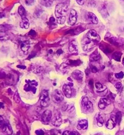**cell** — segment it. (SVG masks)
<instances>
[{"instance_id":"obj_36","label":"cell","mask_w":124,"mask_h":135,"mask_svg":"<svg viewBox=\"0 0 124 135\" xmlns=\"http://www.w3.org/2000/svg\"><path fill=\"white\" fill-rule=\"evenodd\" d=\"M69 64L73 66H77L81 64V61L80 60H77V61H72V60H69Z\"/></svg>"},{"instance_id":"obj_3","label":"cell","mask_w":124,"mask_h":135,"mask_svg":"<svg viewBox=\"0 0 124 135\" xmlns=\"http://www.w3.org/2000/svg\"><path fill=\"white\" fill-rule=\"evenodd\" d=\"M0 129L2 132L6 135H11L12 130L8 123L6 122L3 118L0 116Z\"/></svg>"},{"instance_id":"obj_24","label":"cell","mask_w":124,"mask_h":135,"mask_svg":"<svg viewBox=\"0 0 124 135\" xmlns=\"http://www.w3.org/2000/svg\"><path fill=\"white\" fill-rule=\"evenodd\" d=\"M122 55V53L121 52L116 51L112 54V57L115 61H120L121 60V56Z\"/></svg>"},{"instance_id":"obj_21","label":"cell","mask_w":124,"mask_h":135,"mask_svg":"<svg viewBox=\"0 0 124 135\" xmlns=\"http://www.w3.org/2000/svg\"><path fill=\"white\" fill-rule=\"evenodd\" d=\"M101 57V56L99 53L98 50H96L90 56V61L91 62L92 61H98L99 59Z\"/></svg>"},{"instance_id":"obj_13","label":"cell","mask_w":124,"mask_h":135,"mask_svg":"<svg viewBox=\"0 0 124 135\" xmlns=\"http://www.w3.org/2000/svg\"><path fill=\"white\" fill-rule=\"evenodd\" d=\"M116 124L115 116L111 115L110 119H109L106 123V126L109 129H112Z\"/></svg>"},{"instance_id":"obj_14","label":"cell","mask_w":124,"mask_h":135,"mask_svg":"<svg viewBox=\"0 0 124 135\" xmlns=\"http://www.w3.org/2000/svg\"><path fill=\"white\" fill-rule=\"evenodd\" d=\"M99 47L100 49H101L106 54L111 53L113 51V49L110 45H109L108 44L106 43H104L103 42L100 44Z\"/></svg>"},{"instance_id":"obj_27","label":"cell","mask_w":124,"mask_h":135,"mask_svg":"<svg viewBox=\"0 0 124 135\" xmlns=\"http://www.w3.org/2000/svg\"><path fill=\"white\" fill-rule=\"evenodd\" d=\"M53 3V1H48V0H45V1H40V3L42 5L44 6L45 7H50L51 6Z\"/></svg>"},{"instance_id":"obj_46","label":"cell","mask_w":124,"mask_h":135,"mask_svg":"<svg viewBox=\"0 0 124 135\" xmlns=\"http://www.w3.org/2000/svg\"><path fill=\"white\" fill-rule=\"evenodd\" d=\"M17 68H19L20 69H25L26 67L25 66H24V65H17Z\"/></svg>"},{"instance_id":"obj_42","label":"cell","mask_w":124,"mask_h":135,"mask_svg":"<svg viewBox=\"0 0 124 135\" xmlns=\"http://www.w3.org/2000/svg\"><path fill=\"white\" fill-rule=\"evenodd\" d=\"M29 35L32 36H35L36 35V32H35V30H31L29 32Z\"/></svg>"},{"instance_id":"obj_2","label":"cell","mask_w":124,"mask_h":135,"mask_svg":"<svg viewBox=\"0 0 124 135\" xmlns=\"http://www.w3.org/2000/svg\"><path fill=\"white\" fill-rule=\"evenodd\" d=\"M26 84L24 86V90L26 92H32L33 94H35L38 86V83L35 80H26Z\"/></svg>"},{"instance_id":"obj_12","label":"cell","mask_w":124,"mask_h":135,"mask_svg":"<svg viewBox=\"0 0 124 135\" xmlns=\"http://www.w3.org/2000/svg\"><path fill=\"white\" fill-rule=\"evenodd\" d=\"M62 119L60 114H55L52 119L51 123L55 127H59L62 124Z\"/></svg>"},{"instance_id":"obj_45","label":"cell","mask_w":124,"mask_h":135,"mask_svg":"<svg viewBox=\"0 0 124 135\" xmlns=\"http://www.w3.org/2000/svg\"><path fill=\"white\" fill-rule=\"evenodd\" d=\"M76 2L77 3H78L79 5H80V6H83V4H84V1H78V0H77Z\"/></svg>"},{"instance_id":"obj_31","label":"cell","mask_w":124,"mask_h":135,"mask_svg":"<svg viewBox=\"0 0 124 135\" xmlns=\"http://www.w3.org/2000/svg\"><path fill=\"white\" fill-rule=\"evenodd\" d=\"M10 28V27L8 25H0V32H6Z\"/></svg>"},{"instance_id":"obj_39","label":"cell","mask_w":124,"mask_h":135,"mask_svg":"<svg viewBox=\"0 0 124 135\" xmlns=\"http://www.w3.org/2000/svg\"><path fill=\"white\" fill-rule=\"evenodd\" d=\"M34 1H32V0H30V1H25V3L27 6H32V4H33L34 3Z\"/></svg>"},{"instance_id":"obj_44","label":"cell","mask_w":124,"mask_h":135,"mask_svg":"<svg viewBox=\"0 0 124 135\" xmlns=\"http://www.w3.org/2000/svg\"><path fill=\"white\" fill-rule=\"evenodd\" d=\"M93 83H94V81L92 80H91L89 81V85L92 88H93V87H94V84H93Z\"/></svg>"},{"instance_id":"obj_50","label":"cell","mask_w":124,"mask_h":135,"mask_svg":"<svg viewBox=\"0 0 124 135\" xmlns=\"http://www.w3.org/2000/svg\"><path fill=\"white\" fill-rule=\"evenodd\" d=\"M123 64L124 65V58H123Z\"/></svg>"},{"instance_id":"obj_43","label":"cell","mask_w":124,"mask_h":135,"mask_svg":"<svg viewBox=\"0 0 124 135\" xmlns=\"http://www.w3.org/2000/svg\"><path fill=\"white\" fill-rule=\"evenodd\" d=\"M7 75L3 72H0V78H4L6 77Z\"/></svg>"},{"instance_id":"obj_22","label":"cell","mask_w":124,"mask_h":135,"mask_svg":"<svg viewBox=\"0 0 124 135\" xmlns=\"http://www.w3.org/2000/svg\"><path fill=\"white\" fill-rule=\"evenodd\" d=\"M20 27L22 29H28L30 27V23L29 20L26 18L22 19V21L20 23Z\"/></svg>"},{"instance_id":"obj_35","label":"cell","mask_w":124,"mask_h":135,"mask_svg":"<svg viewBox=\"0 0 124 135\" xmlns=\"http://www.w3.org/2000/svg\"><path fill=\"white\" fill-rule=\"evenodd\" d=\"M6 78H7V82L8 84H11L13 83L14 77L13 75H11V74H8Z\"/></svg>"},{"instance_id":"obj_1","label":"cell","mask_w":124,"mask_h":135,"mask_svg":"<svg viewBox=\"0 0 124 135\" xmlns=\"http://www.w3.org/2000/svg\"><path fill=\"white\" fill-rule=\"evenodd\" d=\"M68 9L67 4L64 3H58L55 7V14L57 22L60 25H63L66 21V15Z\"/></svg>"},{"instance_id":"obj_30","label":"cell","mask_w":124,"mask_h":135,"mask_svg":"<svg viewBox=\"0 0 124 135\" xmlns=\"http://www.w3.org/2000/svg\"><path fill=\"white\" fill-rule=\"evenodd\" d=\"M122 118V113L120 111H118L116 113L115 115V119L116 123H117L118 125H120Z\"/></svg>"},{"instance_id":"obj_4","label":"cell","mask_w":124,"mask_h":135,"mask_svg":"<svg viewBox=\"0 0 124 135\" xmlns=\"http://www.w3.org/2000/svg\"><path fill=\"white\" fill-rule=\"evenodd\" d=\"M82 106L83 109L86 113H91L93 111V105L87 97H83L82 99Z\"/></svg>"},{"instance_id":"obj_38","label":"cell","mask_w":124,"mask_h":135,"mask_svg":"<svg viewBox=\"0 0 124 135\" xmlns=\"http://www.w3.org/2000/svg\"><path fill=\"white\" fill-rule=\"evenodd\" d=\"M35 134L37 135H44L45 133L42 130H37L35 131Z\"/></svg>"},{"instance_id":"obj_15","label":"cell","mask_w":124,"mask_h":135,"mask_svg":"<svg viewBox=\"0 0 124 135\" xmlns=\"http://www.w3.org/2000/svg\"><path fill=\"white\" fill-rule=\"evenodd\" d=\"M111 103V100L106 98H102L99 100V108L100 109H104L106 108V107L110 104Z\"/></svg>"},{"instance_id":"obj_7","label":"cell","mask_w":124,"mask_h":135,"mask_svg":"<svg viewBox=\"0 0 124 135\" xmlns=\"http://www.w3.org/2000/svg\"><path fill=\"white\" fill-rule=\"evenodd\" d=\"M51 97L53 102L55 103H61L64 99V95L59 89L54 90L52 93Z\"/></svg>"},{"instance_id":"obj_49","label":"cell","mask_w":124,"mask_h":135,"mask_svg":"<svg viewBox=\"0 0 124 135\" xmlns=\"http://www.w3.org/2000/svg\"><path fill=\"white\" fill-rule=\"evenodd\" d=\"M4 108V105L2 103H0V108Z\"/></svg>"},{"instance_id":"obj_17","label":"cell","mask_w":124,"mask_h":135,"mask_svg":"<svg viewBox=\"0 0 124 135\" xmlns=\"http://www.w3.org/2000/svg\"><path fill=\"white\" fill-rule=\"evenodd\" d=\"M30 48V45L28 41H24L21 42L20 49L25 54H28V51Z\"/></svg>"},{"instance_id":"obj_48","label":"cell","mask_w":124,"mask_h":135,"mask_svg":"<svg viewBox=\"0 0 124 135\" xmlns=\"http://www.w3.org/2000/svg\"><path fill=\"white\" fill-rule=\"evenodd\" d=\"M5 16V14L4 13H0V18H2Z\"/></svg>"},{"instance_id":"obj_32","label":"cell","mask_w":124,"mask_h":135,"mask_svg":"<svg viewBox=\"0 0 124 135\" xmlns=\"http://www.w3.org/2000/svg\"><path fill=\"white\" fill-rule=\"evenodd\" d=\"M9 38L8 35L5 33V32H0V40L6 41Z\"/></svg>"},{"instance_id":"obj_26","label":"cell","mask_w":124,"mask_h":135,"mask_svg":"<svg viewBox=\"0 0 124 135\" xmlns=\"http://www.w3.org/2000/svg\"><path fill=\"white\" fill-rule=\"evenodd\" d=\"M96 120L97 122V125L99 126V127H101L103 126V123H104V120L103 119L102 117L100 115L98 114V116L96 118Z\"/></svg>"},{"instance_id":"obj_25","label":"cell","mask_w":124,"mask_h":135,"mask_svg":"<svg viewBox=\"0 0 124 135\" xmlns=\"http://www.w3.org/2000/svg\"><path fill=\"white\" fill-rule=\"evenodd\" d=\"M48 25L50 26V27L51 29H53L57 27L56 21L53 17H51L50 18V20L48 21Z\"/></svg>"},{"instance_id":"obj_28","label":"cell","mask_w":124,"mask_h":135,"mask_svg":"<svg viewBox=\"0 0 124 135\" xmlns=\"http://www.w3.org/2000/svg\"><path fill=\"white\" fill-rule=\"evenodd\" d=\"M105 39L107 40H108V42H111V44H113V45H119L118 42H117V41H116V40L115 39V38L113 37H107V36H106V38H105Z\"/></svg>"},{"instance_id":"obj_37","label":"cell","mask_w":124,"mask_h":135,"mask_svg":"<svg viewBox=\"0 0 124 135\" xmlns=\"http://www.w3.org/2000/svg\"><path fill=\"white\" fill-rule=\"evenodd\" d=\"M124 73L123 72H120L119 73H116V74H115V77L117 79H122L124 77Z\"/></svg>"},{"instance_id":"obj_47","label":"cell","mask_w":124,"mask_h":135,"mask_svg":"<svg viewBox=\"0 0 124 135\" xmlns=\"http://www.w3.org/2000/svg\"><path fill=\"white\" fill-rule=\"evenodd\" d=\"M63 53V51L62 50V49H59V50H58L56 52V53L59 55H61Z\"/></svg>"},{"instance_id":"obj_40","label":"cell","mask_w":124,"mask_h":135,"mask_svg":"<svg viewBox=\"0 0 124 135\" xmlns=\"http://www.w3.org/2000/svg\"><path fill=\"white\" fill-rule=\"evenodd\" d=\"M121 86H122V84L120 82L117 83L116 84H115V87L117 89H119L121 88Z\"/></svg>"},{"instance_id":"obj_41","label":"cell","mask_w":124,"mask_h":135,"mask_svg":"<svg viewBox=\"0 0 124 135\" xmlns=\"http://www.w3.org/2000/svg\"><path fill=\"white\" fill-rule=\"evenodd\" d=\"M91 70H92L93 73H96L98 71L97 68H96L95 66H93V65L91 67Z\"/></svg>"},{"instance_id":"obj_18","label":"cell","mask_w":124,"mask_h":135,"mask_svg":"<svg viewBox=\"0 0 124 135\" xmlns=\"http://www.w3.org/2000/svg\"><path fill=\"white\" fill-rule=\"evenodd\" d=\"M88 123L86 119H82L78 122L77 129L78 130H86L88 128Z\"/></svg>"},{"instance_id":"obj_34","label":"cell","mask_w":124,"mask_h":135,"mask_svg":"<svg viewBox=\"0 0 124 135\" xmlns=\"http://www.w3.org/2000/svg\"><path fill=\"white\" fill-rule=\"evenodd\" d=\"M14 100L17 103H19L20 102V98L19 97V94L18 91H16L15 95H14Z\"/></svg>"},{"instance_id":"obj_23","label":"cell","mask_w":124,"mask_h":135,"mask_svg":"<svg viewBox=\"0 0 124 135\" xmlns=\"http://www.w3.org/2000/svg\"><path fill=\"white\" fill-rule=\"evenodd\" d=\"M18 13L21 17V19H23L26 18V12L24 7L22 6H20L18 8Z\"/></svg>"},{"instance_id":"obj_29","label":"cell","mask_w":124,"mask_h":135,"mask_svg":"<svg viewBox=\"0 0 124 135\" xmlns=\"http://www.w3.org/2000/svg\"><path fill=\"white\" fill-rule=\"evenodd\" d=\"M95 87L99 91H101V92H103V91H105V90H106L107 88L106 86L103 85L102 84H100L99 83H96L95 84Z\"/></svg>"},{"instance_id":"obj_33","label":"cell","mask_w":124,"mask_h":135,"mask_svg":"<svg viewBox=\"0 0 124 135\" xmlns=\"http://www.w3.org/2000/svg\"><path fill=\"white\" fill-rule=\"evenodd\" d=\"M63 135H80V134L77 131H65L63 132Z\"/></svg>"},{"instance_id":"obj_16","label":"cell","mask_w":124,"mask_h":135,"mask_svg":"<svg viewBox=\"0 0 124 135\" xmlns=\"http://www.w3.org/2000/svg\"><path fill=\"white\" fill-rule=\"evenodd\" d=\"M68 50L71 53H77L78 52V45L75 41H73L69 43Z\"/></svg>"},{"instance_id":"obj_11","label":"cell","mask_w":124,"mask_h":135,"mask_svg":"<svg viewBox=\"0 0 124 135\" xmlns=\"http://www.w3.org/2000/svg\"><path fill=\"white\" fill-rule=\"evenodd\" d=\"M77 20V13L75 9L70 10V15L69 16V24L70 26H74Z\"/></svg>"},{"instance_id":"obj_9","label":"cell","mask_w":124,"mask_h":135,"mask_svg":"<svg viewBox=\"0 0 124 135\" xmlns=\"http://www.w3.org/2000/svg\"><path fill=\"white\" fill-rule=\"evenodd\" d=\"M71 86H73V84H64L63 86V91L67 98H70L72 97Z\"/></svg>"},{"instance_id":"obj_8","label":"cell","mask_w":124,"mask_h":135,"mask_svg":"<svg viewBox=\"0 0 124 135\" xmlns=\"http://www.w3.org/2000/svg\"><path fill=\"white\" fill-rule=\"evenodd\" d=\"M86 37L90 40L95 42H98L100 41V37L94 29L90 30L87 33Z\"/></svg>"},{"instance_id":"obj_20","label":"cell","mask_w":124,"mask_h":135,"mask_svg":"<svg viewBox=\"0 0 124 135\" xmlns=\"http://www.w3.org/2000/svg\"><path fill=\"white\" fill-rule=\"evenodd\" d=\"M87 17L88 19L92 22V23H94V24H98L99 22V20L97 18V17L95 16V14L94 13L89 12L87 14Z\"/></svg>"},{"instance_id":"obj_5","label":"cell","mask_w":124,"mask_h":135,"mask_svg":"<svg viewBox=\"0 0 124 135\" xmlns=\"http://www.w3.org/2000/svg\"><path fill=\"white\" fill-rule=\"evenodd\" d=\"M82 45L83 50L85 51H90L95 46V42H93L87 37L83 39L82 41Z\"/></svg>"},{"instance_id":"obj_6","label":"cell","mask_w":124,"mask_h":135,"mask_svg":"<svg viewBox=\"0 0 124 135\" xmlns=\"http://www.w3.org/2000/svg\"><path fill=\"white\" fill-rule=\"evenodd\" d=\"M40 105L43 107H47L50 104V99L48 90H43L41 92L40 96Z\"/></svg>"},{"instance_id":"obj_10","label":"cell","mask_w":124,"mask_h":135,"mask_svg":"<svg viewBox=\"0 0 124 135\" xmlns=\"http://www.w3.org/2000/svg\"><path fill=\"white\" fill-rule=\"evenodd\" d=\"M52 112L50 110H46L43 113L41 116L42 122L45 123H48L51 120Z\"/></svg>"},{"instance_id":"obj_19","label":"cell","mask_w":124,"mask_h":135,"mask_svg":"<svg viewBox=\"0 0 124 135\" xmlns=\"http://www.w3.org/2000/svg\"><path fill=\"white\" fill-rule=\"evenodd\" d=\"M72 77L75 80H82L83 77V73L79 70H76L73 71L71 74Z\"/></svg>"}]
</instances>
